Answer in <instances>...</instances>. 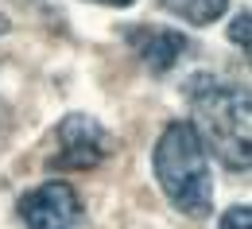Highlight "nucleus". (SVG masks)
Wrapping results in <instances>:
<instances>
[{
	"mask_svg": "<svg viewBox=\"0 0 252 229\" xmlns=\"http://www.w3.org/2000/svg\"><path fill=\"white\" fill-rule=\"evenodd\" d=\"M194 136L229 171H249L252 164V101L245 86H225L218 78H198L190 86Z\"/></svg>",
	"mask_w": 252,
	"mask_h": 229,
	"instance_id": "obj_1",
	"label": "nucleus"
},
{
	"mask_svg": "<svg viewBox=\"0 0 252 229\" xmlns=\"http://www.w3.org/2000/svg\"><path fill=\"white\" fill-rule=\"evenodd\" d=\"M156 179L163 195L171 198V206L187 218H206L214 210V179H210V156L202 148V140L194 136L187 121L167 125L156 144Z\"/></svg>",
	"mask_w": 252,
	"mask_h": 229,
	"instance_id": "obj_2",
	"label": "nucleus"
},
{
	"mask_svg": "<svg viewBox=\"0 0 252 229\" xmlns=\"http://www.w3.org/2000/svg\"><path fill=\"white\" fill-rule=\"evenodd\" d=\"M109 152H113V136L90 113H66L55 129L51 167L55 171H86V167H97Z\"/></svg>",
	"mask_w": 252,
	"mask_h": 229,
	"instance_id": "obj_3",
	"label": "nucleus"
},
{
	"mask_svg": "<svg viewBox=\"0 0 252 229\" xmlns=\"http://www.w3.org/2000/svg\"><path fill=\"white\" fill-rule=\"evenodd\" d=\"M20 222L28 229H86V206L70 183L51 179L20 198Z\"/></svg>",
	"mask_w": 252,
	"mask_h": 229,
	"instance_id": "obj_4",
	"label": "nucleus"
},
{
	"mask_svg": "<svg viewBox=\"0 0 252 229\" xmlns=\"http://www.w3.org/2000/svg\"><path fill=\"white\" fill-rule=\"evenodd\" d=\"M128 43L136 47V55L152 66L156 74L171 70V66L190 51L187 35L171 32V28H132V32H128Z\"/></svg>",
	"mask_w": 252,
	"mask_h": 229,
	"instance_id": "obj_5",
	"label": "nucleus"
},
{
	"mask_svg": "<svg viewBox=\"0 0 252 229\" xmlns=\"http://www.w3.org/2000/svg\"><path fill=\"white\" fill-rule=\"evenodd\" d=\"M171 16H179V20H187L194 28H206V24H214L225 16V8H229V0H159Z\"/></svg>",
	"mask_w": 252,
	"mask_h": 229,
	"instance_id": "obj_6",
	"label": "nucleus"
},
{
	"mask_svg": "<svg viewBox=\"0 0 252 229\" xmlns=\"http://www.w3.org/2000/svg\"><path fill=\"white\" fill-rule=\"evenodd\" d=\"M218 229H252V206H249V202H241V206L225 210V218H221Z\"/></svg>",
	"mask_w": 252,
	"mask_h": 229,
	"instance_id": "obj_7",
	"label": "nucleus"
},
{
	"mask_svg": "<svg viewBox=\"0 0 252 229\" xmlns=\"http://www.w3.org/2000/svg\"><path fill=\"white\" fill-rule=\"evenodd\" d=\"M229 39H233L241 51H249V47H252V39H249V12H241V16L229 24Z\"/></svg>",
	"mask_w": 252,
	"mask_h": 229,
	"instance_id": "obj_8",
	"label": "nucleus"
},
{
	"mask_svg": "<svg viewBox=\"0 0 252 229\" xmlns=\"http://www.w3.org/2000/svg\"><path fill=\"white\" fill-rule=\"evenodd\" d=\"M97 4H117V8H125V4H132V0H97Z\"/></svg>",
	"mask_w": 252,
	"mask_h": 229,
	"instance_id": "obj_9",
	"label": "nucleus"
},
{
	"mask_svg": "<svg viewBox=\"0 0 252 229\" xmlns=\"http://www.w3.org/2000/svg\"><path fill=\"white\" fill-rule=\"evenodd\" d=\"M0 32H8V20H4V16H0Z\"/></svg>",
	"mask_w": 252,
	"mask_h": 229,
	"instance_id": "obj_10",
	"label": "nucleus"
}]
</instances>
